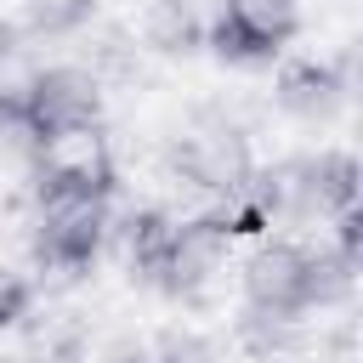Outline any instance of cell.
<instances>
[{
  "label": "cell",
  "instance_id": "cell-1",
  "mask_svg": "<svg viewBox=\"0 0 363 363\" xmlns=\"http://www.w3.org/2000/svg\"><path fill=\"white\" fill-rule=\"evenodd\" d=\"M119 210V170L96 142L79 153H45L28 170V261L45 278H85L108 255V227Z\"/></svg>",
  "mask_w": 363,
  "mask_h": 363
},
{
  "label": "cell",
  "instance_id": "cell-2",
  "mask_svg": "<svg viewBox=\"0 0 363 363\" xmlns=\"http://www.w3.org/2000/svg\"><path fill=\"white\" fill-rule=\"evenodd\" d=\"M357 267L363 261L335 250L329 238L306 244L295 233H261L238 261V306L306 323V318L340 312L357 295Z\"/></svg>",
  "mask_w": 363,
  "mask_h": 363
},
{
  "label": "cell",
  "instance_id": "cell-3",
  "mask_svg": "<svg viewBox=\"0 0 363 363\" xmlns=\"http://www.w3.org/2000/svg\"><path fill=\"white\" fill-rule=\"evenodd\" d=\"M164 164L187 193L221 204L255 176V142H250L244 119H233L227 108H193L182 119V130L170 136Z\"/></svg>",
  "mask_w": 363,
  "mask_h": 363
},
{
  "label": "cell",
  "instance_id": "cell-4",
  "mask_svg": "<svg viewBox=\"0 0 363 363\" xmlns=\"http://www.w3.org/2000/svg\"><path fill=\"white\" fill-rule=\"evenodd\" d=\"M233 255H238V233H233V221L216 204L199 210V216H176L142 289H153V295H164L176 306H193V301H204L221 284Z\"/></svg>",
  "mask_w": 363,
  "mask_h": 363
},
{
  "label": "cell",
  "instance_id": "cell-5",
  "mask_svg": "<svg viewBox=\"0 0 363 363\" xmlns=\"http://www.w3.org/2000/svg\"><path fill=\"white\" fill-rule=\"evenodd\" d=\"M17 91H23L28 119H34V130H40V142H45L51 153L102 136L108 85H102L85 62H45V68H34Z\"/></svg>",
  "mask_w": 363,
  "mask_h": 363
},
{
  "label": "cell",
  "instance_id": "cell-6",
  "mask_svg": "<svg viewBox=\"0 0 363 363\" xmlns=\"http://www.w3.org/2000/svg\"><path fill=\"white\" fill-rule=\"evenodd\" d=\"M301 0H216L204 23V51L221 68H272L301 40Z\"/></svg>",
  "mask_w": 363,
  "mask_h": 363
},
{
  "label": "cell",
  "instance_id": "cell-7",
  "mask_svg": "<svg viewBox=\"0 0 363 363\" xmlns=\"http://www.w3.org/2000/svg\"><path fill=\"white\" fill-rule=\"evenodd\" d=\"M272 96L289 119L301 125H329L340 119V108L352 102V57H289L278 62V79H272Z\"/></svg>",
  "mask_w": 363,
  "mask_h": 363
},
{
  "label": "cell",
  "instance_id": "cell-8",
  "mask_svg": "<svg viewBox=\"0 0 363 363\" xmlns=\"http://www.w3.org/2000/svg\"><path fill=\"white\" fill-rule=\"evenodd\" d=\"M204 23L210 11L199 0H147L136 17V45L153 57H199L204 51Z\"/></svg>",
  "mask_w": 363,
  "mask_h": 363
},
{
  "label": "cell",
  "instance_id": "cell-9",
  "mask_svg": "<svg viewBox=\"0 0 363 363\" xmlns=\"http://www.w3.org/2000/svg\"><path fill=\"white\" fill-rule=\"evenodd\" d=\"M170 210L164 204H130V210H113V227H108V250L119 255V267L130 272V284H147L159 250H164V233H170Z\"/></svg>",
  "mask_w": 363,
  "mask_h": 363
},
{
  "label": "cell",
  "instance_id": "cell-10",
  "mask_svg": "<svg viewBox=\"0 0 363 363\" xmlns=\"http://www.w3.org/2000/svg\"><path fill=\"white\" fill-rule=\"evenodd\" d=\"M96 17H102V0H28L23 17L11 23L23 45H74L96 28Z\"/></svg>",
  "mask_w": 363,
  "mask_h": 363
},
{
  "label": "cell",
  "instance_id": "cell-11",
  "mask_svg": "<svg viewBox=\"0 0 363 363\" xmlns=\"http://www.w3.org/2000/svg\"><path fill=\"white\" fill-rule=\"evenodd\" d=\"M238 346L255 357V363H284L289 352H301L306 340V323L295 318H278V312H255V306H238V323H233Z\"/></svg>",
  "mask_w": 363,
  "mask_h": 363
},
{
  "label": "cell",
  "instance_id": "cell-12",
  "mask_svg": "<svg viewBox=\"0 0 363 363\" xmlns=\"http://www.w3.org/2000/svg\"><path fill=\"white\" fill-rule=\"evenodd\" d=\"M51 147L40 142V130H34V119H28V102H23V91L17 85H0V159H11V164H40Z\"/></svg>",
  "mask_w": 363,
  "mask_h": 363
},
{
  "label": "cell",
  "instance_id": "cell-13",
  "mask_svg": "<svg viewBox=\"0 0 363 363\" xmlns=\"http://www.w3.org/2000/svg\"><path fill=\"white\" fill-rule=\"evenodd\" d=\"M102 85L108 79H125V74H136V62H142V45H136V34H125V28H102V34H85V57H79Z\"/></svg>",
  "mask_w": 363,
  "mask_h": 363
},
{
  "label": "cell",
  "instance_id": "cell-14",
  "mask_svg": "<svg viewBox=\"0 0 363 363\" xmlns=\"http://www.w3.org/2000/svg\"><path fill=\"white\" fill-rule=\"evenodd\" d=\"M34 301H40V284L17 267H0V335L23 329L34 318Z\"/></svg>",
  "mask_w": 363,
  "mask_h": 363
},
{
  "label": "cell",
  "instance_id": "cell-15",
  "mask_svg": "<svg viewBox=\"0 0 363 363\" xmlns=\"http://www.w3.org/2000/svg\"><path fill=\"white\" fill-rule=\"evenodd\" d=\"M147 363H216V352H210L204 335H193V329H170V335H159V346L147 352Z\"/></svg>",
  "mask_w": 363,
  "mask_h": 363
},
{
  "label": "cell",
  "instance_id": "cell-16",
  "mask_svg": "<svg viewBox=\"0 0 363 363\" xmlns=\"http://www.w3.org/2000/svg\"><path fill=\"white\" fill-rule=\"evenodd\" d=\"M17 51H23V34H17V23H11V17H0V74L17 62Z\"/></svg>",
  "mask_w": 363,
  "mask_h": 363
},
{
  "label": "cell",
  "instance_id": "cell-17",
  "mask_svg": "<svg viewBox=\"0 0 363 363\" xmlns=\"http://www.w3.org/2000/svg\"><path fill=\"white\" fill-rule=\"evenodd\" d=\"M125 363H147V352H136V357H125Z\"/></svg>",
  "mask_w": 363,
  "mask_h": 363
}]
</instances>
